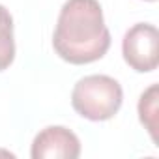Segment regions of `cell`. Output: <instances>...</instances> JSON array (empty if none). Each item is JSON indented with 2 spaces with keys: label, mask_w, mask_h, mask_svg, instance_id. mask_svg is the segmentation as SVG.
<instances>
[{
  "label": "cell",
  "mask_w": 159,
  "mask_h": 159,
  "mask_svg": "<svg viewBox=\"0 0 159 159\" xmlns=\"http://www.w3.org/2000/svg\"><path fill=\"white\" fill-rule=\"evenodd\" d=\"M124 60L139 73L153 71L159 64V32L153 25L139 23L131 26L122 41Z\"/></svg>",
  "instance_id": "obj_3"
},
{
  "label": "cell",
  "mask_w": 159,
  "mask_h": 159,
  "mask_svg": "<svg viewBox=\"0 0 159 159\" xmlns=\"http://www.w3.org/2000/svg\"><path fill=\"white\" fill-rule=\"evenodd\" d=\"M0 155H10V157H13V153H10V152H4V150H0Z\"/></svg>",
  "instance_id": "obj_7"
},
{
  "label": "cell",
  "mask_w": 159,
  "mask_h": 159,
  "mask_svg": "<svg viewBox=\"0 0 159 159\" xmlns=\"http://www.w3.org/2000/svg\"><path fill=\"white\" fill-rule=\"evenodd\" d=\"M148 2H155V0H148Z\"/></svg>",
  "instance_id": "obj_8"
},
{
  "label": "cell",
  "mask_w": 159,
  "mask_h": 159,
  "mask_svg": "<svg viewBox=\"0 0 159 159\" xmlns=\"http://www.w3.org/2000/svg\"><path fill=\"white\" fill-rule=\"evenodd\" d=\"M56 54L69 64H90L109 51L111 32L98 0H67L52 36Z\"/></svg>",
  "instance_id": "obj_1"
},
{
  "label": "cell",
  "mask_w": 159,
  "mask_h": 159,
  "mask_svg": "<svg viewBox=\"0 0 159 159\" xmlns=\"http://www.w3.org/2000/svg\"><path fill=\"white\" fill-rule=\"evenodd\" d=\"M124 92L118 81L109 75H88L71 92V105L83 118L103 122L112 118L122 107Z\"/></svg>",
  "instance_id": "obj_2"
},
{
  "label": "cell",
  "mask_w": 159,
  "mask_h": 159,
  "mask_svg": "<svg viewBox=\"0 0 159 159\" xmlns=\"http://www.w3.org/2000/svg\"><path fill=\"white\" fill-rule=\"evenodd\" d=\"M32 159H77L81 155V142L77 135L62 125H51L39 131L32 142Z\"/></svg>",
  "instance_id": "obj_4"
},
{
  "label": "cell",
  "mask_w": 159,
  "mask_h": 159,
  "mask_svg": "<svg viewBox=\"0 0 159 159\" xmlns=\"http://www.w3.org/2000/svg\"><path fill=\"white\" fill-rule=\"evenodd\" d=\"M157 103H159V86L157 84H152L140 96V101H139V116H140V122L148 129V133H150V137H152L153 142H157V114H159Z\"/></svg>",
  "instance_id": "obj_5"
},
{
  "label": "cell",
  "mask_w": 159,
  "mask_h": 159,
  "mask_svg": "<svg viewBox=\"0 0 159 159\" xmlns=\"http://www.w3.org/2000/svg\"><path fill=\"white\" fill-rule=\"evenodd\" d=\"M15 58V41H13V19L10 11L0 4V71L11 66Z\"/></svg>",
  "instance_id": "obj_6"
}]
</instances>
